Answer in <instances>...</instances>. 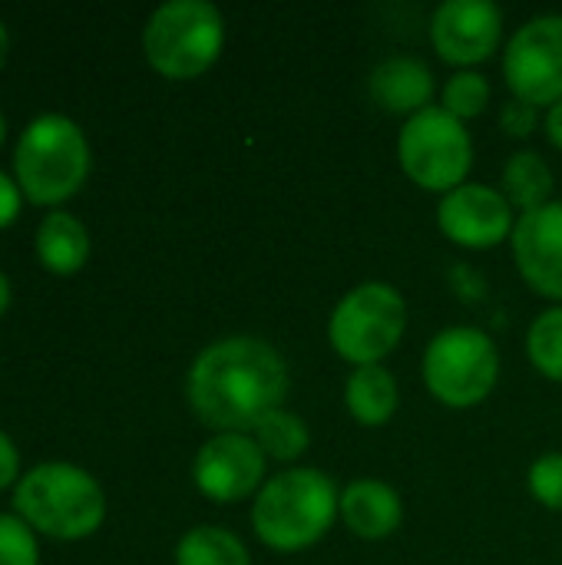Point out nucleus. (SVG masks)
Listing matches in <instances>:
<instances>
[{
    "mask_svg": "<svg viewBox=\"0 0 562 565\" xmlns=\"http://www.w3.org/2000/svg\"><path fill=\"white\" fill-rule=\"evenodd\" d=\"M17 470H20L17 447H13V440L7 434H0V490L17 480Z\"/></svg>",
    "mask_w": 562,
    "mask_h": 565,
    "instance_id": "nucleus-27",
    "label": "nucleus"
},
{
    "mask_svg": "<svg viewBox=\"0 0 562 565\" xmlns=\"http://www.w3.org/2000/svg\"><path fill=\"white\" fill-rule=\"evenodd\" d=\"M344 404H348V414L361 427H384L397 414V404H401L394 374L384 371L381 364L354 367L344 384Z\"/></svg>",
    "mask_w": 562,
    "mask_h": 565,
    "instance_id": "nucleus-16",
    "label": "nucleus"
},
{
    "mask_svg": "<svg viewBox=\"0 0 562 565\" xmlns=\"http://www.w3.org/2000/svg\"><path fill=\"white\" fill-rule=\"evenodd\" d=\"M7 46H10V36H7V26L0 23V66H3V60H7Z\"/></svg>",
    "mask_w": 562,
    "mask_h": 565,
    "instance_id": "nucleus-30",
    "label": "nucleus"
},
{
    "mask_svg": "<svg viewBox=\"0 0 562 565\" xmlns=\"http://www.w3.org/2000/svg\"><path fill=\"white\" fill-rule=\"evenodd\" d=\"M7 305H10V285H7V278L0 275V315L7 311Z\"/></svg>",
    "mask_w": 562,
    "mask_h": 565,
    "instance_id": "nucleus-29",
    "label": "nucleus"
},
{
    "mask_svg": "<svg viewBox=\"0 0 562 565\" xmlns=\"http://www.w3.org/2000/svg\"><path fill=\"white\" fill-rule=\"evenodd\" d=\"M503 195L523 215L550 205L553 169L547 166V159L540 152H533V149H523V152L510 156V162L503 166Z\"/></svg>",
    "mask_w": 562,
    "mask_h": 565,
    "instance_id": "nucleus-18",
    "label": "nucleus"
},
{
    "mask_svg": "<svg viewBox=\"0 0 562 565\" xmlns=\"http://www.w3.org/2000/svg\"><path fill=\"white\" fill-rule=\"evenodd\" d=\"M285 394V358L248 334L209 344L185 381L189 407L215 434H252L272 411H282Z\"/></svg>",
    "mask_w": 562,
    "mask_h": 565,
    "instance_id": "nucleus-1",
    "label": "nucleus"
},
{
    "mask_svg": "<svg viewBox=\"0 0 562 565\" xmlns=\"http://www.w3.org/2000/svg\"><path fill=\"white\" fill-rule=\"evenodd\" d=\"M0 565H36V540L20 516H0Z\"/></svg>",
    "mask_w": 562,
    "mask_h": 565,
    "instance_id": "nucleus-23",
    "label": "nucleus"
},
{
    "mask_svg": "<svg viewBox=\"0 0 562 565\" xmlns=\"http://www.w3.org/2000/svg\"><path fill=\"white\" fill-rule=\"evenodd\" d=\"M527 483L547 510H562V454H543L530 467Z\"/></svg>",
    "mask_w": 562,
    "mask_h": 565,
    "instance_id": "nucleus-24",
    "label": "nucleus"
},
{
    "mask_svg": "<svg viewBox=\"0 0 562 565\" xmlns=\"http://www.w3.org/2000/svg\"><path fill=\"white\" fill-rule=\"evenodd\" d=\"M176 565H252L245 543L222 526H195L176 546Z\"/></svg>",
    "mask_w": 562,
    "mask_h": 565,
    "instance_id": "nucleus-19",
    "label": "nucleus"
},
{
    "mask_svg": "<svg viewBox=\"0 0 562 565\" xmlns=\"http://www.w3.org/2000/svg\"><path fill=\"white\" fill-rule=\"evenodd\" d=\"M444 109L450 116H457L460 122L480 116L487 106H490V83L487 76L474 73V70H464V73H454L444 86Z\"/></svg>",
    "mask_w": 562,
    "mask_h": 565,
    "instance_id": "nucleus-22",
    "label": "nucleus"
},
{
    "mask_svg": "<svg viewBox=\"0 0 562 565\" xmlns=\"http://www.w3.org/2000/svg\"><path fill=\"white\" fill-rule=\"evenodd\" d=\"M537 122H540L537 106H530V103H523V99H510V103L500 109V126H503V132L513 136V139L533 136Z\"/></svg>",
    "mask_w": 562,
    "mask_h": 565,
    "instance_id": "nucleus-25",
    "label": "nucleus"
},
{
    "mask_svg": "<svg viewBox=\"0 0 562 565\" xmlns=\"http://www.w3.org/2000/svg\"><path fill=\"white\" fill-rule=\"evenodd\" d=\"M338 516L354 536L378 543L397 533L404 520V503L397 490L381 480H354L341 490Z\"/></svg>",
    "mask_w": 562,
    "mask_h": 565,
    "instance_id": "nucleus-14",
    "label": "nucleus"
},
{
    "mask_svg": "<svg viewBox=\"0 0 562 565\" xmlns=\"http://www.w3.org/2000/svg\"><path fill=\"white\" fill-rule=\"evenodd\" d=\"M268 457L252 434H215L192 460L195 490L215 503H238L265 487Z\"/></svg>",
    "mask_w": 562,
    "mask_h": 565,
    "instance_id": "nucleus-10",
    "label": "nucleus"
},
{
    "mask_svg": "<svg viewBox=\"0 0 562 565\" xmlns=\"http://www.w3.org/2000/svg\"><path fill=\"white\" fill-rule=\"evenodd\" d=\"M500 377V354L480 328H447L424 351L427 391L454 411L484 404Z\"/></svg>",
    "mask_w": 562,
    "mask_h": 565,
    "instance_id": "nucleus-8",
    "label": "nucleus"
},
{
    "mask_svg": "<svg viewBox=\"0 0 562 565\" xmlns=\"http://www.w3.org/2000/svg\"><path fill=\"white\" fill-rule=\"evenodd\" d=\"M225 46V20L205 0H169L162 3L146 30L142 50L156 73L166 79L202 76Z\"/></svg>",
    "mask_w": 562,
    "mask_h": 565,
    "instance_id": "nucleus-5",
    "label": "nucleus"
},
{
    "mask_svg": "<svg viewBox=\"0 0 562 565\" xmlns=\"http://www.w3.org/2000/svg\"><path fill=\"white\" fill-rule=\"evenodd\" d=\"M20 520L53 540H86L106 516L99 483L73 463L33 467L13 493Z\"/></svg>",
    "mask_w": 562,
    "mask_h": 565,
    "instance_id": "nucleus-3",
    "label": "nucleus"
},
{
    "mask_svg": "<svg viewBox=\"0 0 562 565\" xmlns=\"http://www.w3.org/2000/svg\"><path fill=\"white\" fill-rule=\"evenodd\" d=\"M547 136L556 149H562V103L550 106V113H547Z\"/></svg>",
    "mask_w": 562,
    "mask_h": 565,
    "instance_id": "nucleus-28",
    "label": "nucleus"
},
{
    "mask_svg": "<svg viewBox=\"0 0 562 565\" xmlns=\"http://www.w3.org/2000/svg\"><path fill=\"white\" fill-rule=\"evenodd\" d=\"M404 175L427 192H454L474 166V139L467 126L444 106H427L411 116L397 139Z\"/></svg>",
    "mask_w": 562,
    "mask_h": 565,
    "instance_id": "nucleus-7",
    "label": "nucleus"
},
{
    "mask_svg": "<svg viewBox=\"0 0 562 565\" xmlns=\"http://www.w3.org/2000/svg\"><path fill=\"white\" fill-rule=\"evenodd\" d=\"M36 258L56 275H76L89 258V232L66 212H50L36 228Z\"/></svg>",
    "mask_w": 562,
    "mask_h": 565,
    "instance_id": "nucleus-17",
    "label": "nucleus"
},
{
    "mask_svg": "<svg viewBox=\"0 0 562 565\" xmlns=\"http://www.w3.org/2000/svg\"><path fill=\"white\" fill-rule=\"evenodd\" d=\"M527 354L533 361V367L562 384V308L543 311L527 334Z\"/></svg>",
    "mask_w": 562,
    "mask_h": 565,
    "instance_id": "nucleus-21",
    "label": "nucleus"
},
{
    "mask_svg": "<svg viewBox=\"0 0 562 565\" xmlns=\"http://www.w3.org/2000/svg\"><path fill=\"white\" fill-rule=\"evenodd\" d=\"M503 13L490 0H444L431 17V43L444 63L474 66L497 53Z\"/></svg>",
    "mask_w": 562,
    "mask_h": 565,
    "instance_id": "nucleus-12",
    "label": "nucleus"
},
{
    "mask_svg": "<svg viewBox=\"0 0 562 565\" xmlns=\"http://www.w3.org/2000/svg\"><path fill=\"white\" fill-rule=\"evenodd\" d=\"M338 500L331 477L311 467L285 470L255 497L252 530L275 553H298L315 546L338 520Z\"/></svg>",
    "mask_w": 562,
    "mask_h": 565,
    "instance_id": "nucleus-2",
    "label": "nucleus"
},
{
    "mask_svg": "<svg viewBox=\"0 0 562 565\" xmlns=\"http://www.w3.org/2000/svg\"><path fill=\"white\" fill-rule=\"evenodd\" d=\"M510 242L523 281L537 295L562 301V202L520 215Z\"/></svg>",
    "mask_w": 562,
    "mask_h": 565,
    "instance_id": "nucleus-13",
    "label": "nucleus"
},
{
    "mask_svg": "<svg viewBox=\"0 0 562 565\" xmlns=\"http://www.w3.org/2000/svg\"><path fill=\"white\" fill-rule=\"evenodd\" d=\"M255 444L262 447V454L268 460H278V463H291L298 460L308 444H311V434L305 427V420L298 414H288L285 407L282 411H272L255 430H252Z\"/></svg>",
    "mask_w": 562,
    "mask_h": 565,
    "instance_id": "nucleus-20",
    "label": "nucleus"
},
{
    "mask_svg": "<svg viewBox=\"0 0 562 565\" xmlns=\"http://www.w3.org/2000/svg\"><path fill=\"white\" fill-rule=\"evenodd\" d=\"M17 212H20V192H17V182H13V179H7V175L0 172V228H3V225H10V222L17 218Z\"/></svg>",
    "mask_w": 562,
    "mask_h": 565,
    "instance_id": "nucleus-26",
    "label": "nucleus"
},
{
    "mask_svg": "<svg viewBox=\"0 0 562 565\" xmlns=\"http://www.w3.org/2000/svg\"><path fill=\"white\" fill-rule=\"evenodd\" d=\"M368 86H371V96L378 99V106L411 119L431 106L434 73L427 63H421L414 56H388L371 70Z\"/></svg>",
    "mask_w": 562,
    "mask_h": 565,
    "instance_id": "nucleus-15",
    "label": "nucleus"
},
{
    "mask_svg": "<svg viewBox=\"0 0 562 565\" xmlns=\"http://www.w3.org/2000/svg\"><path fill=\"white\" fill-rule=\"evenodd\" d=\"M437 225L454 245L487 252L513 235V205L494 185L464 182L441 199Z\"/></svg>",
    "mask_w": 562,
    "mask_h": 565,
    "instance_id": "nucleus-11",
    "label": "nucleus"
},
{
    "mask_svg": "<svg viewBox=\"0 0 562 565\" xmlns=\"http://www.w3.org/2000/svg\"><path fill=\"white\" fill-rule=\"evenodd\" d=\"M503 76L513 99L530 106L562 103V13L533 17L510 36Z\"/></svg>",
    "mask_w": 562,
    "mask_h": 565,
    "instance_id": "nucleus-9",
    "label": "nucleus"
},
{
    "mask_svg": "<svg viewBox=\"0 0 562 565\" xmlns=\"http://www.w3.org/2000/svg\"><path fill=\"white\" fill-rule=\"evenodd\" d=\"M13 169L30 202L56 205L70 199L89 172V146L83 129L66 116L33 119L17 139Z\"/></svg>",
    "mask_w": 562,
    "mask_h": 565,
    "instance_id": "nucleus-4",
    "label": "nucleus"
},
{
    "mask_svg": "<svg viewBox=\"0 0 562 565\" xmlns=\"http://www.w3.org/2000/svg\"><path fill=\"white\" fill-rule=\"evenodd\" d=\"M407 305L388 281H364L351 288L328 318V341L338 358L354 367L381 364L404 338Z\"/></svg>",
    "mask_w": 562,
    "mask_h": 565,
    "instance_id": "nucleus-6",
    "label": "nucleus"
},
{
    "mask_svg": "<svg viewBox=\"0 0 562 565\" xmlns=\"http://www.w3.org/2000/svg\"><path fill=\"white\" fill-rule=\"evenodd\" d=\"M3 132H7V122H3V116H0V142H3Z\"/></svg>",
    "mask_w": 562,
    "mask_h": 565,
    "instance_id": "nucleus-31",
    "label": "nucleus"
}]
</instances>
